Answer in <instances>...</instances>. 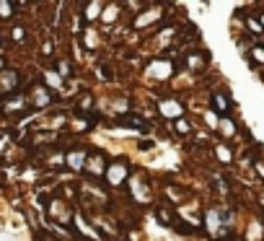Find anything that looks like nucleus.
Listing matches in <instances>:
<instances>
[{
	"label": "nucleus",
	"mask_w": 264,
	"mask_h": 241,
	"mask_svg": "<svg viewBox=\"0 0 264 241\" xmlns=\"http://www.w3.org/2000/svg\"><path fill=\"white\" fill-rule=\"evenodd\" d=\"M127 179V166L122 161H117V163H111V166L107 169V182L111 184V187H119Z\"/></svg>",
	"instance_id": "1"
},
{
	"label": "nucleus",
	"mask_w": 264,
	"mask_h": 241,
	"mask_svg": "<svg viewBox=\"0 0 264 241\" xmlns=\"http://www.w3.org/2000/svg\"><path fill=\"white\" fill-rule=\"evenodd\" d=\"M205 225H207V231L213 233V236H215V233L220 231V228L225 231V221H223V215L217 213V210H207V215H205Z\"/></svg>",
	"instance_id": "2"
},
{
	"label": "nucleus",
	"mask_w": 264,
	"mask_h": 241,
	"mask_svg": "<svg viewBox=\"0 0 264 241\" xmlns=\"http://www.w3.org/2000/svg\"><path fill=\"white\" fill-rule=\"evenodd\" d=\"M18 88V73L16 70H3L0 73V91H16Z\"/></svg>",
	"instance_id": "3"
},
{
	"label": "nucleus",
	"mask_w": 264,
	"mask_h": 241,
	"mask_svg": "<svg viewBox=\"0 0 264 241\" xmlns=\"http://www.w3.org/2000/svg\"><path fill=\"white\" fill-rule=\"evenodd\" d=\"M65 163H67V166H70L73 171H80V169H86L88 156H86V153H80V150H70V153L65 156Z\"/></svg>",
	"instance_id": "4"
},
{
	"label": "nucleus",
	"mask_w": 264,
	"mask_h": 241,
	"mask_svg": "<svg viewBox=\"0 0 264 241\" xmlns=\"http://www.w3.org/2000/svg\"><path fill=\"white\" fill-rule=\"evenodd\" d=\"M163 16V8H150L148 13H140V16L138 18H135V26H148V24H153V21H158V18H161Z\"/></svg>",
	"instance_id": "5"
},
{
	"label": "nucleus",
	"mask_w": 264,
	"mask_h": 241,
	"mask_svg": "<svg viewBox=\"0 0 264 241\" xmlns=\"http://www.w3.org/2000/svg\"><path fill=\"white\" fill-rule=\"evenodd\" d=\"M86 171H88V174H93V177H101L104 171H107V166H104V158H101V156H93V158H88V163H86Z\"/></svg>",
	"instance_id": "6"
},
{
	"label": "nucleus",
	"mask_w": 264,
	"mask_h": 241,
	"mask_svg": "<svg viewBox=\"0 0 264 241\" xmlns=\"http://www.w3.org/2000/svg\"><path fill=\"white\" fill-rule=\"evenodd\" d=\"M52 99H49V94H47V88H42V86H36L34 88V104L36 107H47Z\"/></svg>",
	"instance_id": "7"
},
{
	"label": "nucleus",
	"mask_w": 264,
	"mask_h": 241,
	"mask_svg": "<svg viewBox=\"0 0 264 241\" xmlns=\"http://www.w3.org/2000/svg\"><path fill=\"white\" fill-rule=\"evenodd\" d=\"M44 80H47L49 88H62V75L55 70H44Z\"/></svg>",
	"instance_id": "8"
},
{
	"label": "nucleus",
	"mask_w": 264,
	"mask_h": 241,
	"mask_svg": "<svg viewBox=\"0 0 264 241\" xmlns=\"http://www.w3.org/2000/svg\"><path fill=\"white\" fill-rule=\"evenodd\" d=\"M161 112H163L166 117L182 114V104H176V101H161Z\"/></svg>",
	"instance_id": "9"
},
{
	"label": "nucleus",
	"mask_w": 264,
	"mask_h": 241,
	"mask_svg": "<svg viewBox=\"0 0 264 241\" xmlns=\"http://www.w3.org/2000/svg\"><path fill=\"white\" fill-rule=\"evenodd\" d=\"M213 107L217 112H228L231 109V101H228V96H223V94H215L213 96Z\"/></svg>",
	"instance_id": "10"
},
{
	"label": "nucleus",
	"mask_w": 264,
	"mask_h": 241,
	"mask_svg": "<svg viewBox=\"0 0 264 241\" xmlns=\"http://www.w3.org/2000/svg\"><path fill=\"white\" fill-rule=\"evenodd\" d=\"M101 11H104V3H91V5H86V21H96Z\"/></svg>",
	"instance_id": "11"
},
{
	"label": "nucleus",
	"mask_w": 264,
	"mask_h": 241,
	"mask_svg": "<svg viewBox=\"0 0 264 241\" xmlns=\"http://www.w3.org/2000/svg\"><path fill=\"white\" fill-rule=\"evenodd\" d=\"M24 104H26V99H24V96H13V99L8 101V104H5V112H16V109H24Z\"/></svg>",
	"instance_id": "12"
},
{
	"label": "nucleus",
	"mask_w": 264,
	"mask_h": 241,
	"mask_svg": "<svg viewBox=\"0 0 264 241\" xmlns=\"http://www.w3.org/2000/svg\"><path fill=\"white\" fill-rule=\"evenodd\" d=\"M117 13H119V5H107V11H104V21H107V24H114Z\"/></svg>",
	"instance_id": "13"
},
{
	"label": "nucleus",
	"mask_w": 264,
	"mask_h": 241,
	"mask_svg": "<svg viewBox=\"0 0 264 241\" xmlns=\"http://www.w3.org/2000/svg\"><path fill=\"white\" fill-rule=\"evenodd\" d=\"M220 130H223V135H228V138L231 135H236V125H233V119H228V117L220 119Z\"/></svg>",
	"instance_id": "14"
},
{
	"label": "nucleus",
	"mask_w": 264,
	"mask_h": 241,
	"mask_svg": "<svg viewBox=\"0 0 264 241\" xmlns=\"http://www.w3.org/2000/svg\"><path fill=\"white\" fill-rule=\"evenodd\" d=\"M127 125H130V127H135V130H142V132H148V125L142 122L140 117H127Z\"/></svg>",
	"instance_id": "15"
},
{
	"label": "nucleus",
	"mask_w": 264,
	"mask_h": 241,
	"mask_svg": "<svg viewBox=\"0 0 264 241\" xmlns=\"http://www.w3.org/2000/svg\"><path fill=\"white\" fill-rule=\"evenodd\" d=\"M215 153H217V158H220L223 163H231V158H233V156H231V150L225 148V145H217V148H215Z\"/></svg>",
	"instance_id": "16"
},
{
	"label": "nucleus",
	"mask_w": 264,
	"mask_h": 241,
	"mask_svg": "<svg viewBox=\"0 0 264 241\" xmlns=\"http://www.w3.org/2000/svg\"><path fill=\"white\" fill-rule=\"evenodd\" d=\"M251 60L254 63H259V65H264V47H254L251 49Z\"/></svg>",
	"instance_id": "17"
},
{
	"label": "nucleus",
	"mask_w": 264,
	"mask_h": 241,
	"mask_svg": "<svg viewBox=\"0 0 264 241\" xmlns=\"http://www.w3.org/2000/svg\"><path fill=\"white\" fill-rule=\"evenodd\" d=\"M16 11V5H11V3H0V16L3 18H11V13Z\"/></svg>",
	"instance_id": "18"
},
{
	"label": "nucleus",
	"mask_w": 264,
	"mask_h": 241,
	"mask_svg": "<svg viewBox=\"0 0 264 241\" xmlns=\"http://www.w3.org/2000/svg\"><path fill=\"white\" fill-rule=\"evenodd\" d=\"M11 36H13V42H24V36H26V32H24V26H13V32H11Z\"/></svg>",
	"instance_id": "19"
},
{
	"label": "nucleus",
	"mask_w": 264,
	"mask_h": 241,
	"mask_svg": "<svg viewBox=\"0 0 264 241\" xmlns=\"http://www.w3.org/2000/svg\"><path fill=\"white\" fill-rule=\"evenodd\" d=\"M173 122H176V130L182 132V135H186V132L192 130V127H189V122H186V119H173Z\"/></svg>",
	"instance_id": "20"
},
{
	"label": "nucleus",
	"mask_w": 264,
	"mask_h": 241,
	"mask_svg": "<svg viewBox=\"0 0 264 241\" xmlns=\"http://www.w3.org/2000/svg\"><path fill=\"white\" fill-rule=\"evenodd\" d=\"M57 73L62 75V78H65V75H70V65H67L65 60H57Z\"/></svg>",
	"instance_id": "21"
},
{
	"label": "nucleus",
	"mask_w": 264,
	"mask_h": 241,
	"mask_svg": "<svg viewBox=\"0 0 264 241\" xmlns=\"http://www.w3.org/2000/svg\"><path fill=\"white\" fill-rule=\"evenodd\" d=\"M96 44H99V42H96V34L91 32V29H88V32H86V47H96Z\"/></svg>",
	"instance_id": "22"
},
{
	"label": "nucleus",
	"mask_w": 264,
	"mask_h": 241,
	"mask_svg": "<svg viewBox=\"0 0 264 241\" xmlns=\"http://www.w3.org/2000/svg\"><path fill=\"white\" fill-rule=\"evenodd\" d=\"M189 67H202V57L200 55H192L189 57Z\"/></svg>",
	"instance_id": "23"
},
{
	"label": "nucleus",
	"mask_w": 264,
	"mask_h": 241,
	"mask_svg": "<svg viewBox=\"0 0 264 241\" xmlns=\"http://www.w3.org/2000/svg\"><path fill=\"white\" fill-rule=\"evenodd\" d=\"M246 24H248V26H251V32H256V34H259V32H262V24H256V21H254V18H246Z\"/></svg>",
	"instance_id": "24"
},
{
	"label": "nucleus",
	"mask_w": 264,
	"mask_h": 241,
	"mask_svg": "<svg viewBox=\"0 0 264 241\" xmlns=\"http://www.w3.org/2000/svg\"><path fill=\"white\" fill-rule=\"evenodd\" d=\"M42 52H44V55H49V52H52V42H44V47H42Z\"/></svg>",
	"instance_id": "25"
},
{
	"label": "nucleus",
	"mask_w": 264,
	"mask_h": 241,
	"mask_svg": "<svg viewBox=\"0 0 264 241\" xmlns=\"http://www.w3.org/2000/svg\"><path fill=\"white\" fill-rule=\"evenodd\" d=\"M3 67H5V63H3V57H0V73H3Z\"/></svg>",
	"instance_id": "26"
},
{
	"label": "nucleus",
	"mask_w": 264,
	"mask_h": 241,
	"mask_svg": "<svg viewBox=\"0 0 264 241\" xmlns=\"http://www.w3.org/2000/svg\"><path fill=\"white\" fill-rule=\"evenodd\" d=\"M262 26H264V16H262Z\"/></svg>",
	"instance_id": "27"
}]
</instances>
